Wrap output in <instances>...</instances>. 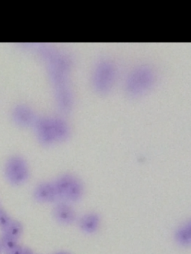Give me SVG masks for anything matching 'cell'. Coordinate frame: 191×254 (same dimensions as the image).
Returning <instances> with one entry per match:
<instances>
[{
    "mask_svg": "<svg viewBox=\"0 0 191 254\" xmlns=\"http://www.w3.org/2000/svg\"><path fill=\"white\" fill-rule=\"evenodd\" d=\"M43 65L57 111L67 114L75 105V93L72 83L74 59L67 50L47 44H31Z\"/></svg>",
    "mask_w": 191,
    "mask_h": 254,
    "instance_id": "6da1fadb",
    "label": "cell"
},
{
    "mask_svg": "<svg viewBox=\"0 0 191 254\" xmlns=\"http://www.w3.org/2000/svg\"><path fill=\"white\" fill-rule=\"evenodd\" d=\"M33 133L39 145L52 148L64 143L71 136V126L65 114H49L39 115L33 126Z\"/></svg>",
    "mask_w": 191,
    "mask_h": 254,
    "instance_id": "7a4b0ae2",
    "label": "cell"
},
{
    "mask_svg": "<svg viewBox=\"0 0 191 254\" xmlns=\"http://www.w3.org/2000/svg\"><path fill=\"white\" fill-rule=\"evenodd\" d=\"M157 78L153 66L148 64H139L127 72L123 82L124 91L129 97H142L153 89Z\"/></svg>",
    "mask_w": 191,
    "mask_h": 254,
    "instance_id": "3957f363",
    "label": "cell"
},
{
    "mask_svg": "<svg viewBox=\"0 0 191 254\" xmlns=\"http://www.w3.org/2000/svg\"><path fill=\"white\" fill-rule=\"evenodd\" d=\"M118 77L119 69L116 62L110 58H100L91 69V88L97 94H108L114 88Z\"/></svg>",
    "mask_w": 191,
    "mask_h": 254,
    "instance_id": "277c9868",
    "label": "cell"
},
{
    "mask_svg": "<svg viewBox=\"0 0 191 254\" xmlns=\"http://www.w3.org/2000/svg\"><path fill=\"white\" fill-rule=\"evenodd\" d=\"M4 175L12 186L22 185L29 180L31 175L29 164L25 157L19 154L10 155L4 163Z\"/></svg>",
    "mask_w": 191,
    "mask_h": 254,
    "instance_id": "5b68a950",
    "label": "cell"
},
{
    "mask_svg": "<svg viewBox=\"0 0 191 254\" xmlns=\"http://www.w3.org/2000/svg\"><path fill=\"white\" fill-rule=\"evenodd\" d=\"M39 115L34 108L26 102H16L9 110L10 122L20 129H32Z\"/></svg>",
    "mask_w": 191,
    "mask_h": 254,
    "instance_id": "8992f818",
    "label": "cell"
},
{
    "mask_svg": "<svg viewBox=\"0 0 191 254\" xmlns=\"http://www.w3.org/2000/svg\"><path fill=\"white\" fill-rule=\"evenodd\" d=\"M54 219L62 225H70L76 222L77 214L73 206L64 202H60L52 209Z\"/></svg>",
    "mask_w": 191,
    "mask_h": 254,
    "instance_id": "52a82bcc",
    "label": "cell"
},
{
    "mask_svg": "<svg viewBox=\"0 0 191 254\" xmlns=\"http://www.w3.org/2000/svg\"><path fill=\"white\" fill-rule=\"evenodd\" d=\"M34 200L39 203H52L58 200L53 182L45 181L40 183L33 192Z\"/></svg>",
    "mask_w": 191,
    "mask_h": 254,
    "instance_id": "ba28073f",
    "label": "cell"
},
{
    "mask_svg": "<svg viewBox=\"0 0 191 254\" xmlns=\"http://www.w3.org/2000/svg\"><path fill=\"white\" fill-rule=\"evenodd\" d=\"M101 224V216L96 212L85 214L78 221L79 229L87 234L96 233L99 230Z\"/></svg>",
    "mask_w": 191,
    "mask_h": 254,
    "instance_id": "9c48e42d",
    "label": "cell"
},
{
    "mask_svg": "<svg viewBox=\"0 0 191 254\" xmlns=\"http://www.w3.org/2000/svg\"><path fill=\"white\" fill-rule=\"evenodd\" d=\"M174 240L179 246L189 248L191 245V221H185L175 230Z\"/></svg>",
    "mask_w": 191,
    "mask_h": 254,
    "instance_id": "30bf717a",
    "label": "cell"
},
{
    "mask_svg": "<svg viewBox=\"0 0 191 254\" xmlns=\"http://www.w3.org/2000/svg\"><path fill=\"white\" fill-rule=\"evenodd\" d=\"M85 184L83 181L78 178L77 176L75 177L73 182L70 184L65 196H64V200L70 202H77L82 198L85 194Z\"/></svg>",
    "mask_w": 191,
    "mask_h": 254,
    "instance_id": "8fae6325",
    "label": "cell"
},
{
    "mask_svg": "<svg viewBox=\"0 0 191 254\" xmlns=\"http://www.w3.org/2000/svg\"><path fill=\"white\" fill-rule=\"evenodd\" d=\"M76 175L71 173H65L60 175L57 178V179L54 181L53 184L55 186V191H56L57 195H58V200L64 199L70 184L73 182Z\"/></svg>",
    "mask_w": 191,
    "mask_h": 254,
    "instance_id": "7c38bea8",
    "label": "cell"
},
{
    "mask_svg": "<svg viewBox=\"0 0 191 254\" xmlns=\"http://www.w3.org/2000/svg\"><path fill=\"white\" fill-rule=\"evenodd\" d=\"M4 233L10 237L19 240L23 233V225L20 221L12 220L10 225Z\"/></svg>",
    "mask_w": 191,
    "mask_h": 254,
    "instance_id": "4fadbf2b",
    "label": "cell"
},
{
    "mask_svg": "<svg viewBox=\"0 0 191 254\" xmlns=\"http://www.w3.org/2000/svg\"><path fill=\"white\" fill-rule=\"evenodd\" d=\"M0 240H1V245H2V250L5 254L11 252L19 245L18 244V240L10 237V236H7L4 233H3Z\"/></svg>",
    "mask_w": 191,
    "mask_h": 254,
    "instance_id": "5bb4252c",
    "label": "cell"
},
{
    "mask_svg": "<svg viewBox=\"0 0 191 254\" xmlns=\"http://www.w3.org/2000/svg\"><path fill=\"white\" fill-rule=\"evenodd\" d=\"M11 221L12 219L9 216L8 214L4 209L0 208V229L2 231L5 232Z\"/></svg>",
    "mask_w": 191,
    "mask_h": 254,
    "instance_id": "9a60e30c",
    "label": "cell"
},
{
    "mask_svg": "<svg viewBox=\"0 0 191 254\" xmlns=\"http://www.w3.org/2000/svg\"><path fill=\"white\" fill-rule=\"evenodd\" d=\"M22 245H18L11 252L7 254H22Z\"/></svg>",
    "mask_w": 191,
    "mask_h": 254,
    "instance_id": "2e32d148",
    "label": "cell"
},
{
    "mask_svg": "<svg viewBox=\"0 0 191 254\" xmlns=\"http://www.w3.org/2000/svg\"><path fill=\"white\" fill-rule=\"evenodd\" d=\"M22 254H34V252L28 247H23L22 248Z\"/></svg>",
    "mask_w": 191,
    "mask_h": 254,
    "instance_id": "e0dca14e",
    "label": "cell"
},
{
    "mask_svg": "<svg viewBox=\"0 0 191 254\" xmlns=\"http://www.w3.org/2000/svg\"><path fill=\"white\" fill-rule=\"evenodd\" d=\"M53 254H71V253L67 252V251H59V252H56Z\"/></svg>",
    "mask_w": 191,
    "mask_h": 254,
    "instance_id": "ac0fdd59",
    "label": "cell"
},
{
    "mask_svg": "<svg viewBox=\"0 0 191 254\" xmlns=\"http://www.w3.org/2000/svg\"><path fill=\"white\" fill-rule=\"evenodd\" d=\"M1 251H2V245H1V240H0V254H1Z\"/></svg>",
    "mask_w": 191,
    "mask_h": 254,
    "instance_id": "d6986e66",
    "label": "cell"
}]
</instances>
